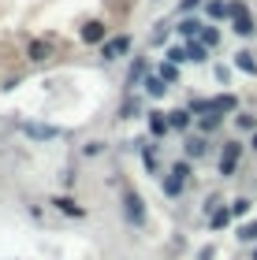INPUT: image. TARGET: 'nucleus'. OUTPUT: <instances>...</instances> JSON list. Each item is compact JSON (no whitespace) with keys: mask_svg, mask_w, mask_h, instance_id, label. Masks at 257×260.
<instances>
[{"mask_svg":"<svg viewBox=\"0 0 257 260\" xmlns=\"http://www.w3.org/2000/svg\"><path fill=\"white\" fill-rule=\"evenodd\" d=\"M239 156H242V141H224V152H220V175H235L239 168Z\"/></svg>","mask_w":257,"mask_h":260,"instance_id":"1","label":"nucleus"},{"mask_svg":"<svg viewBox=\"0 0 257 260\" xmlns=\"http://www.w3.org/2000/svg\"><path fill=\"white\" fill-rule=\"evenodd\" d=\"M82 41L86 45H104V41H108V26H104L101 19H90L82 26Z\"/></svg>","mask_w":257,"mask_h":260,"instance_id":"2","label":"nucleus"},{"mask_svg":"<svg viewBox=\"0 0 257 260\" xmlns=\"http://www.w3.org/2000/svg\"><path fill=\"white\" fill-rule=\"evenodd\" d=\"M127 49H131V38H127V34H120V38H108V41L101 45V56H104V60H120Z\"/></svg>","mask_w":257,"mask_h":260,"instance_id":"3","label":"nucleus"},{"mask_svg":"<svg viewBox=\"0 0 257 260\" xmlns=\"http://www.w3.org/2000/svg\"><path fill=\"white\" fill-rule=\"evenodd\" d=\"M123 212H127V219H131V223H138V227L146 223V205H142V197H138V193H127L123 197Z\"/></svg>","mask_w":257,"mask_h":260,"instance_id":"4","label":"nucleus"},{"mask_svg":"<svg viewBox=\"0 0 257 260\" xmlns=\"http://www.w3.org/2000/svg\"><path fill=\"white\" fill-rule=\"evenodd\" d=\"M186 60H194V63H205L209 60V45L202 41V38H190V41H186Z\"/></svg>","mask_w":257,"mask_h":260,"instance_id":"5","label":"nucleus"},{"mask_svg":"<svg viewBox=\"0 0 257 260\" xmlns=\"http://www.w3.org/2000/svg\"><path fill=\"white\" fill-rule=\"evenodd\" d=\"M186 160H202L205 156V152H209V141L205 138H186Z\"/></svg>","mask_w":257,"mask_h":260,"instance_id":"6","label":"nucleus"},{"mask_svg":"<svg viewBox=\"0 0 257 260\" xmlns=\"http://www.w3.org/2000/svg\"><path fill=\"white\" fill-rule=\"evenodd\" d=\"M168 130H172L168 115H160V112H153V115H149V134H153V138H164Z\"/></svg>","mask_w":257,"mask_h":260,"instance_id":"7","label":"nucleus"},{"mask_svg":"<svg viewBox=\"0 0 257 260\" xmlns=\"http://www.w3.org/2000/svg\"><path fill=\"white\" fill-rule=\"evenodd\" d=\"M202 30H205V22H197V19H183V22H179V34H183L186 41H190V38H202Z\"/></svg>","mask_w":257,"mask_h":260,"instance_id":"8","label":"nucleus"},{"mask_svg":"<svg viewBox=\"0 0 257 260\" xmlns=\"http://www.w3.org/2000/svg\"><path fill=\"white\" fill-rule=\"evenodd\" d=\"M235 67L242 71V75H257V60H253V52H235Z\"/></svg>","mask_w":257,"mask_h":260,"instance_id":"9","label":"nucleus"},{"mask_svg":"<svg viewBox=\"0 0 257 260\" xmlns=\"http://www.w3.org/2000/svg\"><path fill=\"white\" fill-rule=\"evenodd\" d=\"M239 108V97L235 93H224V97H213V112H235Z\"/></svg>","mask_w":257,"mask_h":260,"instance_id":"10","label":"nucleus"},{"mask_svg":"<svg viewBox=\"0 0 257 260\" xmlns=\"http://www.w3.org/2000/svg\"><path fill=\"white\" fill-rule=\"evenodd\" d=\"M235 34H239V38H250V34H253V19H250V11H239V15H235Z\"/></svg>","mask_w":257,"mask_h":260,"instance_id":"11","label":"nucleus"},{"mask_svg":"<svg viewBox=\"0 0 257 260\" xmlns=\"http://www.w3.org/2000/svg\"><path fill=\"white\" fill-rule=\"evenodd\" d=\"M168 123H172V130H186V126H190V112L175 108V112H168Z\"/></svg>","mask_w":257,"mask_h":260,"instance_id":"12","label":"nucleus"},{"mask_svg":"<svg viewBox=\"0 0 257 260\" xmlns=\"http://www.w3.org/2000/svg\"><path fill=\"white\" fill-rule=\"evenodd\" d=\"M52 205H56V208H60V212H64V216H75V219H78V216H82V208H78V205H75V201H71V197H56V201H52Z\"/></svg>","mask_w":257,"mask_h":260,"instance_id":"13","label":"nucleus"},{"mask_svg":"<svg viewBox=\"0 0 257 260\" xmlns=\"http://www.w3.org/2000/svg\"><path fill=\"white\" fill-rule=\"evenodd\" d=\"M220 123H224V112H205L202 115V130H205V134H209V130H216Z\"/></svg>","mask_w":257,"mask_h":260,"instance_id":"14","label":"nucleus"},{"mask_svg":"<svg viewBox=\"0 0 257 260\" xmlns=\"http://www.w3.org/2000/svg\"><path fill=\"white\" fill-rule=\"evenodd\" d=\"M168 86H164V78H160V75H153V78H146V93H149V97H160V93H164Z\"/></svg>","mask_w":257,"mask_h":260,"instance_id":"15","label":"nucleus"},{"mask_svg":"<svg viewBox=\"0 0 257 260\" xmlns=\"http://www.w3.org/2000/svg\"><path fill=\"white\" fill-rule=\"evenodd\" d=\"M209 223H213V231H224L227 223H231V208H220V212H213V219H209Z\"/></svg>","mask_w":257,"mask_h":260,"instance_id":"16","label":"nucleus"},{"mask_svg":"<svg viewBox=\"0 0 257 260\" xmlns=\"http://www.w3.org/2000/svg\"><path fill=\"white\" fill-rule=\"evenodd\" d=\"M183 182H186V179H179V175H168V179H164V193H168V197H179Z\"/></svg>","mask_w":257,"mask_h":260,"instance_id":"17","label":"nucleus"},{"mask_svg":"<svg viewBox=\"0 0 257 260\" xmlns=\"http://www.w3.org/2000/svg\"><path fill=\"white\" fill-rule=\"evenodd\" d=\"M209 19H224V15H231V11H227V4H224V0H209Z\"/></svg>","mask_w":257,"mask_h":260,"instance_id":"18","label":"nucleus"},{"mask_svg":"<svg viewBox=\"0 0 257 260\" xmlns=\"http://www.w3.org/2000/svg\"><path fill=\"white\" fill-rule=\"evenodd\" d=\"M26 134L30 138H56L60 130H56V126H26Z\"/></svg>","mask_w":257,"mask_h":260,"instance_id":"19","label":"nucleus"},{"mask_svg":"<svg viewBox=\"0 0 257 260\" xmlns=\"http://www.w3.org/2000/svg\"><path fill=\"white\" fill-rule=\"evenodd\" d=\"M175 67H179V63H160V78H164V82H175V78H179V71H175Z\"/></svg>","mask_w":257,"mask_h":260,"instance_id":"20","label":"nucleus"},{"mask_svg":"<svg viewBox=\"0 0 257 260\" xmlns=\"http://www.w3.org/2000/svg\"><path fill=\"white\" fill-rule=\"evenodd\" d=\"M45 56H49V45L34 41V45H30V60H45Z\"/></svg>","mask_w":257,"mask_h":260,"instance_id":"21","label":"nucleus"},{"mask_svg":"<svg viewBox=\"0 0 257 260\" xmlns=\"http://www.w3.org/2000/svg\"><path fill=\"white\" fill-rule=\"evenodd\" d=\"M239 238H242V242H253V238H257V219H253V223H246V227L239 231Z\"/></svg>","mask_w":257,"mask_h":260,"instance_id":"22","label":"nucleus"},{"mask_svg":"<svg viewBox=\"0 0 257 260\" xmlns=\"http://www.w3.org/2000/svg\"><path fill=\"white\" fill-rule=\"evenodd\" d=\"M246 212H250V201L246 197H239L235 205H231V216H246Z\"/></svg>","mask_w":257,"mask_h":260,"instance_id":"23","label":"nucleus"},{"mask_svg":"<svg viewBox=\"0 0 257 260\" xmlns=\"http://www.w3.org/2000/svg\"><path fill=\"white\" fill-rule=\"evenodd\" d=\"M172 175H179V179H190V160H179L172 168Z\"/></svg>","mask_w":257,"mask_h":260,"instance_id":"24","label":"nucleus"},{"mask_svg":"<svg viewBox=\"0 0 257 260\" xmlns=\"http://www.w3.org/2000/svg\"><path fill=\"white\" fill-rule=\"evenodd\" d=\"M235 126H239V130H253V115H246V112H239V119H235Z\"/></svg>","mask_w":257,"mask_h":260,"instance_id":"25","label":"nucleus"},{"mask_svg":"<svg viewBox=\"0 0 257 260\" xmlns=\"http://www.w3.org/2000/svg\"><path fill=\"white\" fill-rule=\"evenodd\" d=\"M142 75H146V63H142V60H138V63L131 67V86H134V82H142Z\"/></svg>","mask_w":257,"mask_h":260,"instance_id":"26","label":"nucleus"},{"mask_svg":"<svg viewBox=\"0 0 257 260\" xmlns=\"http://www.w3.org/2000/svg\"><path fill=\"white\" fill-rule=\"evenodd\" d=\"M202 41H205V45H216V41H220V34H216L213 26H205V30H202Z\"/></svg>","mask_w":257,"mask_h":260,"instance_id":"27","label":"nucleus"},{"mask_svg":"<svg viewBox=\"0 0 257 260\" xmlns=\"http://www.w3.org/2000/svg\"><path fill=\"white\" fill-rule=\"evenodd\" d=\"M168 60L172 63H183L186 60V49H168Z\"/></svg>","mask_w":257,"mask_h":260,"instance_id":"28","label":"nucleus"},{"mask_svg":"<svg viewBox=\"0 0 257 260\" xmlns=\"http://www.w3.org/2000/svg\"><path fill=\"white\" fill-rule=\"evenodd\" d=\"M131 115H138V101H127L123 104V119H131Z\"/></svg>","mask_w":257,"mask_h":260,"instance_id":"29","label":"nucleus"},{"mask_svg":"<svg viewBox=\"0 0 257 260\" xmlns=\"http://www.w3.org/2000/svg\"><path fill=\"white\" fill-rule=\"evenodd\" d=\"M197 4H202V0H183V4H179V11H183V15H186V11H194Z\"/></svg>","mask_w":257,"mask_h":260,"instance_id":"30","label":"nucleus"},{"mask_svg":"<svg viewBox=\"0 0 257 260\" xmlns=\"http://www.w3.org/2000/svg\"><path fill=\"white\" fill-rule=\"evenodd\" d=\"M213 256H216V249H213V245H205V249L197 253V260H213Z\"/></svg>","mask_w":257,"mask_h":260,"instance_id":"31","label":"nucleus"},{"mask_svg":"<svg viewBox=\"0 0 257 260\" xmlns=\"http://www.w3.org/2000/svg\"><path fill=\"white\" fill-rule=\"evenodd\" d=\"M250 145H253V152H257V130H253V141H250Z\"/></svg>","mask_w":257,"mask_h":260,"instance_id":"32","label":"nucleus"},{"mask_svg":"<svg viewBox=\"0 0 257 260\" xmlns=\"http://www.w3.org/2000/svg\"><path fill=\"white\" fill-rule=\"evenodd\" d=\"M253 260H257V253H253Z\"/></svg>","mask_w":257,"mask_h":260,"instance_id":"33","label":"nucleus"}]
</instances>
